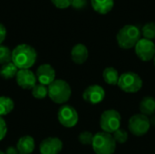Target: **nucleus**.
<instances>
[{
  "label": "nucleus",
  "instance_id": "obj_1",
  "mask_svg": "<svg viewBox=\"0 0 155 154\" xmlns=\"http://www.w3.org/2000/svg\"><path fill=\"white\" fill-rule=\"evenodd\" d=\"M37 53L35 49L26 44L16 45L12 51L11 62L19 69H30L36 62Z\"/></svg>",
  "mask_w": 155,
  "mask_h": 154
},
{
  "label": "nucleus",
  "instance_id": "obj_2",
  "mask_svg": "<svg viewBox=\"0 0 155 154\" xmlns=\"http://www.w3.org/2000/svg\"><path fill=\"white\" fill-rule=\"evenodd\" d=\"M142 31L138 26L134 25H126L123 26L116 34L118 45L123 49H132L141 39Z\"/></svg>",
  "mask_w": 155,
  "mask_h": 154
},
{
  "label": "nucleus",
  "instance_id": "obj_3",
  "mask_svg": "<svg viewBox=\"0 0 155 154\" xmlns=\"http://www.w3.org/2000/svg\"><path fill=\"white\" fill-rule=\"evenodd\" d=\"M48 87L49 98L57 104H64L69 101L72 95V89L69 84L62 79H55Z\"/></svg>",
  "mask_w": 155,
  "mask_h": 154
},
{
  "label": "nucleus",
  "instance_id": "obj_4",
  "mask_svg": "<svg viewBox=\"0 0 155 154\" xmlns=\"http://www.w3.org/2000/svg\"><path fill=\"white\" fill-rule=\"evenodd\" d=\"M116 144L111 133L98 132L94 135L92 147L95 154H114Z\"/></svg>",
  "mask_w": 155,
  "mask_h": 154
},
{
  "label": "nucleus",
  "instance_id": "obj_5",
  "mask_svg": "<svg viewBox=\"0 0 155 154\" xmlns=\"http://www.w3.org/2000/svg\"><path fill=\"white\" fill-rule=\"evenodd\" d=\"M117 85L124 93H134L142 89L143 80L136 73L126 72L120 75Z\"/></svg>",
  "mask_w": 155,
  "mask_h": 154
},
{
  "label": "nucleus",
  "instance_id": "obj_6",
  "mask_svg": "<svg viewBox=\"0 0 155 154\" xmlns=\"http://www.w3.org/2000/svg\"><path fill=\"white\" fill-rule=\"evenodd\" d=\"M122 117L118 111L114 109H109L103 112L100 117V127L103 132L108 133H114L120 129Z\"/></svg>",
  "mask_w": 155,
  "mask_h": 154
},
{
  "label": "nucleus",
  "instance_id": "obj_7",
  "mask_svg": "<svg viewBox=\"0 0 155 154\" xmlns=\"http://www.w3.org/2000/svg\"><path fill=\"white\" fill-rule=\"evenodd\" d=\"M151 127V122L150 119L142 114V113H137L133 115L129 122H128V129L131 132L132 134L141 137L145 135Z\"/></svg>",
  "mask_w": 155,
  "mask_h": 154
},
{
  "label": "nucleus",
  "instance_id": "obj_8",
  "mask_svg": "<svg viewBox=\"0 0 155 154\" xmlns=\"http://www.w3.org/2000/svg\"><path fill=\"white\" fill-rule=\"evenodd\" d=\"M57 119L61 125L65 128L74 127L79 120V115L77 111L71 105L64 104L58 110Z\"/></svg>",
  "mask_w": 155,
  "mask_h": 154
},
{
  "label": "nucleus",
  "instance_id": "obj_9",
  "mask_svg": "<svg viewBox=\"0 0 155 154\" xmlns=\"http://www.w3.org/2000/svg\"><path fill=\"white\" fill-rule=\"evenodd\" d=\"M135 54L138 58L143 62H149L153 60L155 56V44L153 41L146 38H141L136 44Z\"/></svg>",
  "mask_w": 155,
  "mask_h": 154
},
{
  "label": "nucleus",
  "instance_id": "obj_10",
  "mask_svg": "<svg viewBox=\"0 0 155 154\" xmlns=\"http://www.w3.org/2000/svg\"><path fill=\"white\" fill-rule=\"evenodd\" d=\"M105 97L104 89L98 84L89 85L83 93V99L91 104H98L104 101Z\"/></svg>",
  "mask_w": 155,
  "mask_h": 154
},
{
  "label": "nucleus",
  "instance_id": "obj_11",
  "mask_svg": "<svg viewBox=\"0 0 155 154\" xmlns=\"http://www.w3.org/2000/svg\"><path fill=\"white\" fill-rule=\"evenodd\" d=\"M16 83L19 87L25 90H32L36 85V75L30 69L18 70L15 76Z\"/></svg>",
  "mask_w": 155,
  "mask_h": 154
},
{
  "label": "nucleus",
  "instance_id": "obj_12",
  "mask_svg": "<svg viewBox=\"0 0 155 154\" xmlns=\"http://www.w3.org/2000/svg\"><path fill=\"white\" fill-rule=\"evenodd\" d=\"M35 75L39 84L48 86L55 80V70L51 64H43L37 68Z\"/></svg>",
  "mask_w": 155,
  "mask_h": 154
},
{
  "label": "nucleus",
  "instance_id": "obj_13",
  "mask_svg": "<svg viewBox=\"0 0 155 154\" xmlns=\"http://www.w3.org/2000/svg\"><path fill=\"white\" fill-rule=\"evenodd\" d=\"M63 150V142L57 137H48L39 145L40 154H59Z\"/></svg>",
  "mask_w": 155,
  "mask_h": 154
},
{
  "label": "nucleus",
  "instance_id": "obj_14",
  "mask_svg": "<svg viewBox=\"0 0 155 154\" xmlns=\"http://www.w3.org/2000/svg\"><path fill=\"white\" fill-rule=\"evenodd\" d=\"M89 52L87 47L83 44H77L74 45L71 50V57L74 63L77 64H82L88 59Z\"/></svg>",
  "mask_w": 155,
  "mask_h": 154
},
{
  "label": "nucleus",
  "instance_id": "obj_15",
  "mask_svg": "<svg viewBox=\"0 0 155 154\" xmlns=\"http://www.w3.org/2000/svg\"><path fill=\"white\" fill-rule=\"evenodd\" d=\"M16 148L19 154H32L35 148V143L32 136L25 135L17 141Z\"/></svg>",
  "mask_w": 155,
  "mask_h": 154
},
{
  "label": "nucleus",
  "instance_id": "obj_16",
  "mask_svg": "<svg viewBox=\"0 0 155 154\" xmlns=\"http://www.w3.org/2000/svg\"><path fill=\"white\" fill-rule=\"evenodd\" d=\"M139 109L145 116H153L155 113V99L153 96H145L140 102Z\"/></svg>",
  "mask_w": 155,
  "mask_h": 154
},
{
  "label": "nucleus",
  "instance_id": "obj_17",
  "mask_svg": "<svg viewBox=\"0 0 155 154\" xmlns=\"http://www.w3.org/2000/svg\"><path fill=\"white\" fill-rule=\"evenodd\" d=\"M92 7L101 15L108 14L114 5V0H91Z\"/></svg>",
  "mask_w": 155,
  "mask_h": 154
},
{
  "label": "nucleus",
  "instance_id": "obj_18",
  "mask_svg": "<svg viewBox=\"0 0 155 154\" xmlns=\"http://www.w3.org/2000/svg\"><path fill=\"white\" fill-rule=\"evenodd\" d=\"M103 78H104V82L106 84H108L110 85H117L120 75H119L118 71L115 68H114L112 66H109V67H106L104 70Z\"/></svg>",
  "mask_w": 155,
  "mask_h": 154
},
{
  "label": "nucleus",
  "instance_id": "obj_19",
  "mask_svg": "<svg viewBox=\"0 0 155 154\" xmlns=\"http://www.w3.org/2000/svg\"><path fill=\"white\" fill-rule=\"evenodd\" d=\"M18 68L12 63H7L5 64H3L0 68V76L5 80H10L13 79L14 77L16 76Z\"/></svg>",
  "mask_w": 155,
  "mask_h": 154
},
{
  "label": "nucleus",
  "instance_id": "obj_20",
  "mask_svg": "<svg viewBox=\"0 0 155 154\" xmlns=\"http://www.w3.org/2000/svg\"><path fill=\"white\" fill-rule=\"evenodd\" d=\"M15 107L14 101L8 96H0V116H5L9 114Z\"/></svg>",
  "mask_w": 155,
  "mask_h": 154
},
{
  "label": "nucleus",
  "instance_id": "obj_21",
  "mask_svg": "<svg viewBox=\"0 0 155 154\" xmlns=\"http://www.w3.org/2000/svg\"><path fill=\"white\" fill-rule=\"evenodd\" d=\"M32 95L35 99H45L46 96H48V87L45 85H43L41 84H36L32 90Z\"/></svg>",
  "mask_w": 155,
  "mask_h": 154
},
{
  "label": "nucleus",
  "instance_id": "obj_22",
  "mask_svg": "<svg viewBox=\"0 0 155 154\" xmlns=\"http://www.w3.org/2000/svg\"><path fill=\"white\" fill-rule=\"evenodd\" d=\"M142 34L143 35V38L148 40L153 41L155 39V22L145 24L142 28Z\"/></svg>",
  "mask_w": 155,
  "mask_h": 154
},
{
  "label": "nucleus",
  "instance_id": "obj_23",
  "mask_svg": "<svg viewBox=\"0 0 155 154\" xmlns=\"http://www.w3.org/2000/svg\"><path fill=\"white\" fill-rule=\"evenodd\" d=\"M12 59V51L7 46L0 45V64H5L10 63Z\"/></svg>",
  "mask_w": 155,
  "mask_h": 154
},
{
  "label": "nucleus",
  "instance_id": "obj_24",
  "mask_svg": "<svg viewBox=\"0 0 155 154\" xmlns=\"http://www.w3.org/2000/svg\"><path fill=\"white\" fill-rule=\"evenodd\" d=\"M114 141L116 143H119V144H123V143H125L128 140V133L124 130V129H118L117 131H115L114 133H112Z\"/></svg>",
  "mask_w": 155,
  "mask_h": 154
},
{
  "label": "nucleus",
  "instance_id": "obj_25",
  "mask_svg": "<svg viewBox=\"0 0 155 154\" xmlns=\"http://www.w3.org/2000/svg\"><path fill=\"white\" fill-rule=\"evenodd\" d=\"M94 135L91 132L88 131H84L82 132L79 136H78V140L79 142L84 144V145H92L93 143V140H94Z\"/></svg>",
  "mask_w": 155,
  "mask_h": 154
},
{
  "label": "nucleus",
  "instance_id": "obj_26",
  "mask_svg": "<svg viewBox=\"0 0 155 154\" xmlns=\"http://www.w3.org/2000/svg\"><path fill=\"white\" fill-rule=\"evenodd\" d=\"M73 0H51L53 5L59 9H65L71 6Z\"/></svg>",
  "mask_w": 155,
  "mask_h": 154
},
{
  "label": "nucleus",
  "instance_id": "obj_27",
  "mask_svg": "<svg viewBox=\"0 0 155 154\" xmlns=\"http://www.w3.org/2000/svg\"><path fill=\"white\" fill-rule=\"evenodd\" d=\"M7 133V124L5 119L0 116V141H2Z\"/></svg>",
  "mask_w": 155,
  "mask_h": 154
},
{
  "label": "nucleus",
  "instance_id": "obj_28",
  "mask_svg": "<svg viewBox=\"0 0 155 154\" xmlns=\"http://www.w3.org/2000/svg\"><path fill=\"white\" fill-rule=\"evenodd\" d=\"M87 5V0H73L71 6L76 10H81L85 8Z\"/></svg>",
  "mask_w": 155,
  "mask_h": 154
},
{
  "label": "nucleus",
  "instance_id": "obj_29",
  "mask_svg": "<svg viewBox=\"0 0 155 154\" xmlns=\"http://www.w3.org/2000/svg\"><path fill=\"white\" fill-rule=\"evenodd\" d=\"M6 34H7V32H6L5 26L3 24L0 23V45L5 41V37H6Z\"/></svg>",
  "mask_w": 155,
  "mask_h": 154
},
{
  "label": "nucleus",
  "instance_id": "obj_30",
  "mask_svg": "<svg viewBox=\"0 0 155 154\" xmlns=\"http://www.w3.org/2000/svg\"><path fill=\"white\" fill-rule=\"evenodd\" d=\"M5 152V154H19L17 148L16 147H14V146L7 147Z\"/></svg>",
  "mask_w": 155,
  "mask_h": 154
},
{
  "label": "nucleus",
  "instance_id": "obj_31",
  "mask_svg": "<svg viewBox=\"0 0 155 154\" xmlns=\"http://www.w3.org/2000/svg\"><path fill=\"white\" fill-rule=\"evenodd\" d=\"M150 122H151V124L155 125V116H153V118H152V120H150Z\"/></svg>",
  "mask_w": 155,
  "mask_h": 154
},
{
  "label": "nucleus",
  "instance_id": "obj_32",
  "mask_svg": "<svg viewBox=\"0 0 155 154\" xmlns=\"http://www.w3.org/2000/svg\"><path fill=\"white\" fill-rule=\"evenodd\" d=\"M0 154H5V152H2V151H0Z\"/></svg>",
  "mask_w": 155,
  "mask_h": 154
},
{
  "label": "nucleus",
  "instance_id": "obj_33",
  "mask_svg": "<svg viewBox=\"0 0 155 154\" xmlns=\"http://www.w3.org/2000/svg\"><path fill=\"white\" fill-rule=\"evenodd\" d=\"M153 63H154V65H155V56H154V58H153Z\"/></svg>",
  "mask_w": 155,
  "mask_h": 154
}]
</instances>
